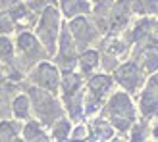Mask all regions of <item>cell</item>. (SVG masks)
Returning <instances> with one entry per match:
<instances>
[{
    "label": "cell",
    "mask_w": 158,
    "mask_h": 142,
    "mask_svg": "<svg viewBox=\"0 0 158 142\" xmlns=\"http://www.w3.org/2000/svg\"><path fill=\"white\" fill-rule=\"evenodd\" d=\"M62 21H64V18H62L58 6L50 4V6H46L44 10L39 14V19L35 23V27H33V33L37 35V38L44 46L48 58H52L54 52H56V42H58Z\"/></svg>",
    "instance_id": "cell-4"
},
{
    "label": "cell",
    "mask_w": 158,
    "mask_h": 142,
    "mask_svg": "<svg viewBox=\"0 0 158 142\" xmlns=\"http://www.w3.org/2000/svg\"><path fill=\"white\" fill-rule=\"evenodd\" d=\"M135 14H158V0H131Z\"/></svg>",
    "instance_id": "cell-21"
},
{
    "label": "cell",
    "mask_w": 158,
    "mask_h": 142,
    "mask_svg": "<svg viewBox=\"0 0 158 142\" xmlns=\"http://www.w3.org/2000/svg\"><path fill=\"white\" fill-rule=\"evenodd\" d=\"M100 54H104V56H110V58H116L120 60L122 56L127 54V44H125L120 37L116 33H106L104 38L100 41Z\"/></svg>",
    "instance_id": "cell-14"
},
{
    "label": "cell",
    "mask_w": 158,
    "mask_h": 142,
    "mask_svg": "<svg viewBox=\"0 0 158 142\" xmlns=\"http://www.w3.org/2000/svg\"><path fill=\"white\" fill-rule=\"evenodd\" d=\"M58 10L66 21L77 15H91L93 2L91 0H58Z\"/></svg>",
    "instance_id": "cell-10"
},
{
    "label": "cell",
    "mask_w": 158,
    "mask_h": 142,
    "mask_svg": "<svg viewBox=\"0 0 158 142\" xmlns=\"http://www.w3.org/2000/svg\"><path fill=\"white\" fill-rule=\"evenodd\" d=\"M77 67L83 77H89L100 67V52L94 48H85L77 54Z\"/></svg>",
    "instance_id": "cell-15"
},
{
    "label": "cell",
    "mask_w": 158,
    "mask_h": 142,
    "mask_svg": "<svg viewBox=\"0 0 158 142\" xmlns=\"http://www.w3.org/2000/svg\"><path fill=\"white\" fill-rule=\"evenodd\" d=\"M68 29H69V33H72V37H73L75 46H77L79 52L89 48L100 35L94 19L89 18V15H77V18L68 19Z\"/></svg>",
    "instance_id": "cell-7"
},
{
    "label": "cell",
    "mask_w": 158,
    "mask_h": 142,
    "mask_svg": "<svg viewBox=\"0 0 158 142\" xmlns=\"http://www.w3.org/2000/svg\"><path fill=\"white\" fill-rule=\"evenodd\" d=\"M139 108H141V113H143L145 117L158 115V96H156V92L151 90V89H147L143 94H141Z\"/></svg>",
    "instance_id": "cell-18"
},
{
    "label": "cell",
    "mask_w": 158,
    "mask_h": 142,
    "mask_svg": "<svg viewBox=\"0 0 158 142\" xmlns=\"http://www.w3.org/2000/svg\"><path fill=\"white\" fill-rule=\"evenodd\" d=\"M114 83H118L125 92H137L145 83L143 69L139 67L137 61H125L114 69Z\"/></svg>",
    "instance_id": "cell-8"
},
{
    "label": "cell",
    "mask_w": 158,
    "mask_h": 142,
    "mask_svg": "<svg viewBox=\"0 0 158 142\" xmlns=\"http://www.w3.org/2000/svg\"><path fill=\"white\" fill-rule=\"evenodd\" d=\"M60 77H62V71L50 58L39 61L37 65H33L27 71V83L29 85H35L39 89L50 90V92L60 90Z\"/></svg>",
    "instance_id": "cell-6"
},
{
    "label": "cell",
    "mask_w": 158,
    "mask_h": 142,
    "mask_svg": "<svg viewBox=\"0 0 158 142\" xmlns=\"http://www.w3.org/2000/svg\"><path fill=\"white\" fill-rule=\"evenodd\" d=\"M14 44H15L14 64L18 65L25 75H27V71L31 67L39 64V61L48 60V54H46L41 41L37 38V35L33 33V29L18 31V33L14 35Z\"/></svg>",
    "instance_id": "cell-3"
},
{
    "label": "cell",
    "mask_w": 158,
    "mask_h": 142,
    "mask_svg": "<svg viewBox=\"0 0 158 142\" xmlns=\"http://www.w3.org/2000/svg\"><path fill=\"white\" fill-rule=\"evenodd\" d=\"M72 127H73V121L69 117H58L50 127H48V135H50V140H69V132H72Z\"/></svg>",
    "instance_id": "cell-17"
},
{
    "label": "cell",
    "mask_w": 158,
    "mask_h": 142,
    "mask_svg": "<svg viewBox=\"0 0 158 142\" xmlns=\"http://www.w3.org/2000/svg\"><path fill=\"white\" fill-rule=\"evenodd\" d=\"M21 140H25V142H46V140H50V135H48V129L39 119L29 117L27 121L21 123Z\"/></svg>",
    "instance_id": "cell-11"
},
{
    "label": "cell",
    "mask_w": 158,
    "mask_h": 142,
    "mask_svg": "<svg viewBox=\"0 0 158 142\" xmlns=\"http://www.w3.org/2000/svg\"><path fill=\"white\" fill-rule=\"evenodd\" d=\"M139 56H141V61H143V69L148 71V73H152V71L158 69V48L152 44L148 46H141Z\"/></svg>",
    "instance_id": "cell-20"
},
{
    "label": "cell",
    "mask_w": 158,
    "mask_h": 142,
    "mask_svg": "<svg viewBox=\"0 0 158 142\" xmlns=\"http://www.w3.org/2000/svg\"><path fill=\"white\" fill-rule=\"evenodd\" d=\"M152 135H154V138H158V127H154V131H152Z\"/></svg>",
    "instance_id": "cell-25"
},
{
    "label": "cell",
    "mask_w": 158,
    "mask_h": 142,
    "mask_svg": "<svg viewBox=\"0 0 158 142\" xmlns=\"http://www.w3.org/2000/svg\"><path fill=\"white\" fill-rule=\"evenodd\" d=\"M69 140H89V127L85 121H77V125L72 127Z\"/></svg>",
    "instance_id": "cell-22"
},
{
    "label": "cell",
    "mask_w": 158,
    "mask_h": 142,
    "mask_svg": "<svg viewBox=\"0 0 158 142\" xmlns=\"http://www.w3.org/2000/svg\"><path fill=\"white\" fill-rule=\"evenodd\" d=\"M77 54H79V50L75 46L72 33L68 29V21L64 19L62 27H60L58 42H56V52H54V56L50 60L60 67V71H69V69L77 67Z\"/></svg>",
    "instance_id": "cell-5"
},
{
    "label": "cell",
    "mask_w": 158,
    "mask_h": 142,
    "mask_svg": "<svg viewBox=\"0 0 158 142\" xmlns=\"http://www.w3.org/2000/svg\"><path fill=\"white\" fill-rule=\"evenodd\" d=\"M14 58H15L14 35H2L0 33V65L14 64Z\"/></svg>",
    "instance_id": "cell-19"
},
{
    "label": "cell",
    "mask_w": 158,
    "mask_h": 142,
    "mask_svg": "<svg viewBox=\"0 0 158 142\" xmlns=\"http://www.w3.org/2000/svg\"><path fill=\"white\" fill-rule=\"evenodd\" d=\"M10 117H14L18 121H27L29 117H33V113H31V100L25 90H18L14 94L12 104H10Z\"/></svg>",
    "instance_id": "cell-13"
},
{
    "label": "cell",
    "mask_w": 158,
    "mask_h": 142,
    "mask_svg": "<svg viewBox=\"0 0 158 142\" xmlns=\"http://www.w3.org/2000/svg\"><path fill=\"white\" fill-rule=\"evenodd\" d=\"M89 127V140H114L116 129L112 127L106 117H91Z\"/></svg>",
    "instance_id": "cell-12"
},
{
    "label": "cell",
    "mask_w": 158,
    "mask_h": 142,
    "mask_svg": "<svg viewBox=\"0 0 158 142\" xmlns=\"http://www.w3.org/2000/svg\"><path fill=\"white\" fill-rule=\"evenodd\" d=\"M21 123L14 117H0V142L21 140Z\"/></svg>",
    "instance_id": "cell-16"
},
{
    "label": "cell",
    "mask_w": 158,
    "mask_h": 142,
    "mask_svg": "<svg viewBox=\"0 0 158 142\" xmlns=\"http://www.w3.org/2000/svg\"><path fill=\"white\" fill-rule=\"evenodd\" d=\"M100 115H104L118 132L127 135L131 125L135 123V106H133V102H131L129 92L118 90V92L108 94V98L104 100V106H102Z\"/></svg>",
    "instance_id": "cell-2"
},
{
    "label": "cell",
    "mask_w": 158,
    "mask_h": 142,
    "mask_svg": "<svg viewBox=\"0 0 158 142\" xmlns=\"http://www.w3.org/2000/svg\"><path fill=\"white\" fill-rule=\"evenodd\" d=\"M129 132V140H147V125L145 123H133Z\"/></svg>",
    "instance_id": "cell-23"
},
{
    "label": "cell",
    "mask_w": 158,
    "mask_h": 142,
    "mask_svg": "<svg viewBox=\"0 0 158 142\" xmlns=\"http://www.w3.org/2000/svg\"><path fill=\"white\" fill-rule=\"evenodd\" d=\"M114 86V77L108 73V71H102V73H91L87 79V92L93 94L94 98H98L104 102L108 98L110 90Z\"/></svg>",
    "instance_id": "cell-9"
},
{
    "label": "cell",
    "mask_w": 158,
    "mask_h": 142,
    "mask_svg": "<svg viewBox=\"0 0 158 142\" xmlns=\"http://www.w3.org/2000/svg\"><path fill=\"white\" fill-rule=\"evenodd\" d=\"M0 33L2 35H15V25H14V21L12 18L6 14H0Z\"/></svg>",
    "instance_id": "cell-24"
},
{
    "label": "cell",
    "mask_w": 158,
    "mask_h": 142,
    "mask_svg": "<svg viewBox=\"0 0 158 142\" xmlns=\"http://www.w3.org/2000/svg\"><path fill=\"white\" fill-rule=\"evenodd\" d=\"M29 94L31 100V113H33L35 119H39L46 129L58 119V117L64 115V106H62V100L58 96V92H50L44 89H39L35 85H29L25 81L23 89Z\"/></svg>",
    "instance_id": "cell-1"
}]
</instances>
